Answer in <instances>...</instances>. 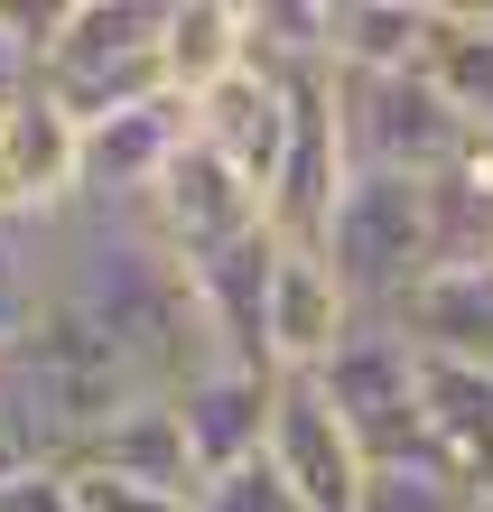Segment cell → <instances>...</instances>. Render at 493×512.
I'll return each mask as SVG.
<instances>
[{"label": "cell", "mask_w": 493, "mask_h": 512, "mask_svg": "<svg viewBox=\"0 0 493 512\" xmlns=\"http://www.w3.org/2000/svg\"><path fill=\"white\" fill-rule=\"evenodd\" d=\"M38 270H47V298L94 326L149 401H168L196 364H224L196 326L187 270L149 243L140 205H84V196L56 205L38 224Z\"/></svg>", "instance_id": "6da1fadb"}, {"label": "cell", "mask_w": 493, "mask_h": 512, "mask_svg": "<svg viewBox=\"0 0 493 512\" xmlns=\"http://www.w3.org/2000/svg\"><path fill=\"white\" fill-rule=\"evenodd\" d=\"M317 261L326 280L345 289L354 317H382L400 326V308L419 298L428 280V187L419 177H382V168H354L335 215L317 233Z\"/></svg>", "instance_id": "7a4b0ae2"}, {"label": "cell", "mask_w": 493, "mask_h": 512, "mask_svg": "<svg viewBox=\"0 0 493 512\" xmlns=\"http://www.w3.org/2000/svg\"><path fill=\"white\" fill-rule=\"evenodd\" d=\"M159 10L168 0H56L47 56H38V94L66 122H103L121 103L168 94L159 84Z\"/></svg>", "instance_id": "3957f363"}, {"label": "cell", "mask_w": 493, "mask_h": 512, "mask_svg": "<svg viewBox=\"0 0 493 512\" xmlns=\"http://www.w3.org/2000/svg\"><path fill=\"white\" fill-rule=\"evenodd\" d=\"M335 131H345V159L354 168H382V177H438L456 149H466V122L456 103L428 84V66H400V75H335Z\"/></svg>", "instance_id": "277c9868"}, {"label": "cell", "mask_w": 493, "mask_h": 512, "mask_svg": "<svg viewBox=\"0 0 493 512\" xmlns=\"http://www.w3.org/2000/svg\"><path fill=\"white\" fill-rule=\"evenodd\" d=\"M326 410L345 419V438L363 447V466H391V457H419V345L382 317H354V336L326 354L317 373Z\"/></svg>", "instance_id": "5b68a950"}, {"label": "cell", "mask_w": 493, "mask_h": 512, "mask_svg": "<svg viewBox=\"0 0 493 512\" xmlns=\"http://www.w3.org/2000/svg\"><path fill=\"white\" fill-rule=\"evenodd\" d=\"M140 224H149V243H159L177 270H196V261H214V252L270 233V224H261V196L242 187L214 149H196V140L177 149V159L159 168V187L140 196Z\"/></svg>", "instance_id": "8992f818"}, {"label": "cell", "mask_w": 493, "mask_h": 512, "mask_svg": "<svg viewBox=\"0 0 493 512\" xmlns=\"http://www.w3.org/2000/svg\"><path fill=\"white\" fill-rule=\"evenodd\" d=\"M261 466L280 475L307 512H354V494H363V447L345 438V419L326 410V391L307 373H280V391H270Z\"/></svg>", "instance_id": "52a82bcc"}, {"label": "cell", "mask_w": 493, "mask_h": 512, "mask_svg": "<svg viewBox=\"0 0 493 512\" xmlns=\"http://www.w3.org/2000/svg\"><path fill=\"white\" fill-rule=\"evenodd\" d=\"M177 149H187V103L177 94H149V103L103 112V122H75V196L84 205H140Z\"/></svg>", "instance_id": "ba28073f"}, {"label": "cell", "mask_w": 493, "mask_h": 512, "mask_svg": "<svg viewBox=\"0 0 493 512\" xmlns=\"http://www.w3.org/2000/svg\"><path fill=\"white\" fill-rule=\"evenodd\" d=\"M270 391H280V373H252V364H196L187 382L168 391V419H177V438H187L196 485L261 457V438H270Z\"/></svg>", "instance_id": "9c48e42d"}, {"label": "cell", "mask_w": 493, "mask_h": 512, "mask_svg": "<svg viewBox=\"0 0 493 512\" xmlns=\"http://www.w3.org/2000/svg\"><path fill=\"white\" fill-rule=\"evenodd\" d=\"M419 457L456 475L475 503L493 494V364L419 345Z\"/></svg>", "instance_id": "30bf717a"}, {"label": "cell", "mask_w": 493, "mask_h": 512, "mask_svg": "<svg viewBox=\"0 0 493 512\" xmlns=\"http://www.w3.org/2000/svg\"><path fill=\"white\" fill-rule=\"evenodd\" d=\"M187 140L196 149H214L242 187H270V168H280V149H289V84H270V75H252V66H233L214 94H196L187 103Z\"/></svg>", "instance_id": "8fae6325"}, {"label": "cell", "mask_w": 493, "mask_h": 512, "mask_svg": "<svg viewBox=\"0 0 493 512\" xmlns=\"http://www.w3.org/2000/svg\"><path fill=\"white\" fill-rule=\"evenodd\" d=\"M56 205H75V122L28 84L0 112V224H47Z\"/></svg>", "instance_id": "7c38bea8"}, {"label": "cell", "mask_w": 493, "mask_h": 512, "mask_svg": "<svg viewBox=\"0 0 493 512\" xmlns=\"http://www.w3.org/2000/svg\"><path fill=\"white\" fill-rule=\"evenodd\" d=\"M345 336H354V308H345V289L326 280V261L280 243L270 298H261V354H270V373H317Z\"/></svg>", "instance_id": "4fadbf2b"}, {"label": "cell", "mask_w": 493, "mask_h": 512, "mask_svg": "<svg viewBox=\"0 0 493 512\" xmlns=\"http://www.w3.org/2000/svg\"><path fill=\"white\" fill-rule=\"evenodd\" d=\"M66 466H84V475H121V485H159V494H196V466H187V438H177L168 401H121Z\"/></svg>", "instance_id": "5bb4252c"}, {"label": "cell", "mask_w": 493, "mask_h": 512, "mask_svg": "<svg viewBox=\"0 0 493 512\" xmlns=\"http://www.w3.org/2000/svg\"><path fill=\"white\" fill-rule=\"evenodd\" d=\"M428 84L456 103V122L493 140V0H428Z\"/></svg>", "instance_id": "9a60e30c"}, {"label": "cell", "mask_w": 493, "mask_h": 512, "mask_svg": "<svg viewBox=\"0 0 493 512\" xmlns=\"http://www.w3.org/2000/svg\"><path fill=\"white\" fill-rule=\"evenodd\" d=\"M242 66V0H168L159 10V84L177 103L214 94Z\"/></svg>", "instance_id": "2e32d148"}, {"label": "cell", "mask_w": 493, "mask_h": 512, "mask_svg": "<svg viewBox=\"0 0 493 512\" xmlns=\"http://www.w3.org/2000/svg\"><path fill=\"white\" fill-rule=\"evenodd\" d=\"M335 75H400L428 56V0H326Z\"/></svg>", "instance_id": "e0dca14e"}, {"label": "cell", "mask_w": 493, "mask_h": 512, "mask_svg": "<svg viewBox=\"0 0 493 512\" xmlns=\"http://www.w3.org/2000/svg\"><path fill=\"white\" fill-rule=\"evenodd\" d=\"M242 66L270 75V84H317V75H335L326 0H242Z\"/></svg>", "instance_id": "ac0fdd59"}, {"label": "cell", "mask_w": 493, "mask_h": 512, "mask_svg": "<svg viewBox=\"0 0 493 512\" xmlns=\"http://www.w3.org/2000/svg\"><path fill=\"white\" fill-rule=\"evenodd\" d=\"M475 494L456 485V475H438L428 457H391V466H363V494L354 512H466Z\"/></svg>", "instance_id": "d6986e66"}, {"label": "cell", "mask_w": 493, "mask_h": 512, "mask_svg": "<svg viewBox=\"0 0 493 512\" xmlns=\"http://www.w3.org/2000/svg\"><path fill=\"white\" fill-rule=\"evenodd\" d=\"M38 298H47V270H38V224H0V345H19V336H28Z\"/></svg>", "instance_id": "ffe728a7"}, {"label": "cell", "mask_w": 493, "mask_h": 512, "mask_svg": "<svg viewBox=\"0 0 493 512\" xmlns=\"http://www.w3.org/2000/svg\"><path fill=\"white\" fill-rule=\"evenodd\" d=\"M47 28H56V10H0V112H10L28 84H38Z\"/></svg>", "instance_id": "44dd1931"}, {"label": "cell", "mask_w": 493, "mask_h": 512, "mask_svg": "<svg viewBox=\"0 0 493 512\" xmlns=\"http://www.w3.org/2000/svg\"><path fill=\"white\" fill-rule=\"evenodd\" d=\"M196 512H307V503L252 457V466H233V475H205V485H196Z\"/></svg>", "instance_id": "7402d4cb"}, {"label": "cell", "mask_w": 493, "mask_h": 512, "mask_svg": "<svg viewBox=\"0 0 493 512\" xmlns=\"http://www.w3.org/2000/svg\"><path fill=\"white\" fill-rule=\"evenodd\" d=\"M75 512H196V494H159V485H121V475H84L66 466Z\"/></svg>", "instance_id": "603a6c76"}, {"label": "cell", "mask_w": 493, "mask_h": 512, "mask_svg": "<svg viewBox=\"0 0 493 512\" xmlns=\"http://www.w3.org/2000/svg\"><path fill=\"white\" fill-rule=\"evenodd\" d=\"M0 512H75L66 466H0Z\"/></svg>", "instance_id": "cb8c5ba5"}, {"label": "cell", "mask_w": 493, "mask_h": 512, "mask_svg": "<svg viewBox=\"0 0 493 512\" xmlns=\"http://www.w3.org/2000/svg\"><path fill=\"white\" fill-rule=\"evenodd\" d=\"M466 512H493V494H484V503H466Z\"/></svg>", "instance_id": "d4e9b609"}]
</instances>
